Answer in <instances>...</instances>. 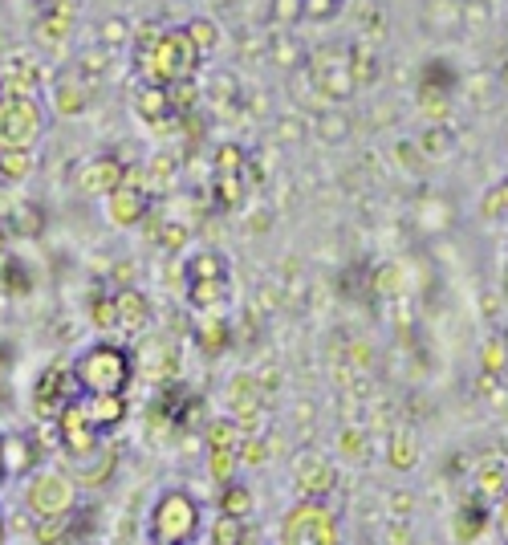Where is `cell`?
Segmentation results:
<instances>
[{"instance_id":"10","label":"cell","mask_w":508,"mask_h":545,"mask_svg":"<svg viewBox=\"0 0 508 545\" xmlns=\"http://www.w3.org/2000/svg\"><path fill=\"white\" fill-rule=\"evenodd\" d=\"M70 399H78V383H74L70 362H61V367H49L41 375V383L33 391V411H37V419H57Z\"/></svg>"},{"instance_id":"34","label":"cell","mask_w":508,"mask_h":545,"mask_svg":"<svg viewBox=\"0 0 508 545\" xmlns=\"http://www.w3.org/2000/svg\"><path fill=\"white\" fill-rule=\"evenodd\" d=\"M500 537H504V545H508V493H504V501H500Z\"/></svg>"},{"instance_id":"28","label":"cell","mask_w":508,"mask_h":545,"mask_svg":"<svg viewBox=\"0 0 508 545\" xmlns=\"http://www.w3.org/2000/svg\"><path fill=\"white\" fill-rule=\"evenodd\" d=\"M338 452H342L346 460H354V464H362V456H366V436H362L358 428H346V432L338 436Z\"/></svg>"},{"instance_id":"36","label":"cell","mask_w":508,"mask_h":545,"mask_svg":"<svg viewBox=\"0 0 508 545\" xmlns=\"http://www.w3.org/2000/svg\"><path fill=\"white\" fill-rule=\"evenodd\" d=\"M0 545H5V517H0Z\"/></svg>"},{"instance_id":"13","label":"cell","mask_w":508,"mask_h":545,"mask_svg":"<svg viewBox=\"0 0 508 545\" xmlns=\"http://www.w3.org/2000/svg\"><path fill=\"white\" fill-rule=\"evenodd\" d=\"M143 212H147V200H143V192L131 184V179H122V184L106 196V216H110L118 228L139 224V220H143Z\"/></svg>"},{"instance_id":"17","label":"cell","mask_w":508,"mask_h":545,"mask_svg":"<svg viewBox=\"0 0 508 545\" xmlns=\"http://www.w3.org/2000/svg\"><path fill=\"white\" fill-rule=\"evenodd\" d=\"M419 432L415 428H399L391 432V440H387V460H391V468H399V472H411L415 464H419Z\"/></svg>"},{"instance_id":"4","label":"cell","mask_w":508,"mask_h":545,"mask_svg":"<svg viewBox=\"0 0 508 545\" xmlns=\"http://www.w3.org/2000/svg\"><path fill=\"white\" fill-rule=\"evenodd\" d=\"M200 53L192 45V37L183 33H163V37H151L147 49H139V70L151 86H175V82H187V74L196 70Z\"/></svg>"},{"instance_id":"6","label":"cell","mask_w":508,"mask_h":545,"mask_svg":"<svg viewBox=\"0 0 508 545\" xmlns=\"http://www.w3.org/2000/svg\"><path fill=\"white\" fill-rule=\"evenodd\" d=\"M41 102L33 94H5L0 98V151H33L41 139Z\"/></svg>"},{"instance_id":"33","label":"cell","mask_w":508,"mask_h":545,"mask_svg":"<svg viewBox=\"0 0 508 545\" xmlns=\"http://www.w3.org/2000/svg\"><path fill=\"white\" fill-rule=\"evenodd\" d=\"M391 513H395V521H399V517L407 521V517L415 513V497H411V493H391Z\"/></svg>"},{"instance_id":"32","label":"cell","mask_w":508,"mask_h":545,"mask_svg":"<svg viewBox=\"0 0 508 545\" xmlns=\"http://www.w3.org/2000/svg\"><path fill=\"white\" fill-rule=\"evenodd\" d=\"M383 545H411V521H391Z\"/></svg>"},{"instance_id":"30","label":"cell","mask_w":508,"mask_h":545,"mask_svg":"<svg viewBox=\"0 0 508 545\" xmlns=\"http://www.w3.org/2000/svg\"><path fill=\"white\" fill-rule=\"evenodd\" d=\"M90 314H94V326H98L102 334H110V330H114V297H98Z\"/></svg>"},{"instance_id":"14","label":"cell","mask_w":508,"mask_h":545,"mask_svg":"<svg viewBox=\"0 0 508 545\" xmlns=\"http://www.w3.org/2000/svg\"><path fill=\"white\" fill-rule=\"evenodd\" d=\"M0 464H5V476H29L33 468H41V456L29 444V436L13 432V436H0Z\"/></svg>"},{"instance_id":"12","label":"cell","mask_w":508,"mask_h":545,"mask_svg":"<svg viewBox=\"0 0 508 545\" xmlns=\"http://www.w3.org/2000/svg\"><path fill=\"white\" fill-rule=\"evenodd\" d=\"M82 411L94 423V432L106 440L114 428H122V423H126L131 403H126V395H82Z\"/></svg>"},{"instance_id":"24","label":"cell","mask_w":508,"mask_h":545,"mask_svg":"<svg viewBox=\"0 0 508 545\" xmlns=\"http://www.w3.org/2000/svg\"><path fill=\"white\" fill-rule=\"evenodd\" d=\"M0 175L21 184V179L33 175V151H0Z\"/></svg>"},{"instance_id":"22","label":"cell","mask_w":508,"mask_h":545,"mask_svg":"<svg viewBox=\"0 0 508 545\" xmlns=\"http://www.w3.org/2000/svg\"><path fill=\"white\" fill-rule=\"evenodd\" d=\"M248 537V521H232V517H216L208 529V545H244Z\"/></svg>"},{"instance_id":"35","label":"cell","mask_w":508,"mask_h":545,"mask_svg":"<svg viewBox=\"0 0 508 545\" xmlns=\"http://www.w3.org/2000/svg\"><path fill=\"white\" fill-rule=\"evenodd\" d=\"M5 249H9V236H5V232H0V257H5Z\"/></svg>"},{"instance_id":"11","label":"cell","mask_w":508,"mask_h":545,"mask_svg":"<svg viewBox=\"0 0 508 545\" xmlns=\"http://www.w3.org/2000/svg\"><path fill=\"white\" fill-rule=\"evenodd\" d=\"M147 318H151V306L139 289H118L114 293V334L122 338H139L147 330Z\"/></svg>"},{"instance_id":"31","label":"cell","mask_w":508,"mask_h":545,"mask_svg":"<svg viewBox=\"0 0 508 545\" xmlns=\"http://www.w3.org/2000/svg\"><path fill=\"white\" fill-rule=\"evenodd\" d=\"M508 212V184L504 188H492L488 200H484V216H504Z\"/></svg>"},{"instance_id":"19","label":"cell","mask_w":508,"mask_h":545,"mask_svg":"<svg viewBox=\"0 0 508 545\" xmlns=\"http://www.w3.org/2000/svg\"><path fill=\"white\" fill-rule=\"evenodd\" d=\"M484 525H488V513H484V501L480 497H472V501H464L460 505V513H456V541H464V545H472L480 533H484Z\"/></svg>"},{"instance_id":"16","label":"cell","mask_w":508,"mask_h":545,"mask_svg":"<svg viewBox=\"0 0 508 545\" xmlns=\"http://www.w3.org/2000/svg\"><path fill=\"white\" fill-rule=\"evenodd\" d=\"M216 505H220V517H232V521H248L252 513H257V493H252L244 480H232V484H224V489H220Z\"/></svg>"},{"instance_id":"1","label":"cell","mask_w":508,"mask_h":545,"mask_svg":"<svg viewBox=\"0 0 508 545\" xmlns=\"http://www.w3.org/2000/svg\"><path fill=\"white\" fill-rule=\"evenodd\" d=\"M70 371H74V383H78L82 395H126L131 375H135V362L122 346L98 342L70 362Z\"/></svg>"},{"instance_id":"25","label":"cell","mask_w":508,"mask_h":545,"mask_svg":"<svg viewBox=\"0 0 508 545\" xmlns=\"http://www.w3.org/2000/svg\"><path fill=\"white\" fill-rule=\"evenodd\" d=\"M74 533V517H57V521H37V529H33V537L41 541V545H61Z\"/></svg>"},{"instance_id":"7","label":"cell","mask_w":508,"mask_h":545,"mask_svg":"<svg viewBox=\"0 0 508 545\" xmlns=\"http://www.w3.org/2000/svg\"><path fill=\"white\" fill-rule=\"evenodd\" d=\"M293 489L297 501H326L338 489V468L322 452H301L293 460Z\"/></svg>"},{"instance_id":"21","label":"cell","mask_w":508,"mask_h":545,"mask_svg":"<svg viewBox=\"0 0 508 545\" xmlns=\"http://www.w3.org/2000/svg\"><path fill=\"white\" fill-rule=\"evenodd\" d=\"M204 440H208V452H212V448L236 452V448H240V440H244V432L236 428V419H212L208 428H204Z\"/></svg>"},{"instance_id":"29","label":"cell","mask_w":508,"mask_h":545,"mask_svg":"<svg viewBox=\"0 0 508 545\" xmlns=\"http://www.w3.org/2000/svg\"><path fill=\"white\" fill-rule=\"evenodd\" d=\"M508 367V346L500 342V338H492L488 346H484V375H500Z\"/></svg>"},{"instance_id":"26","label":"cell","mask_w":508,"mask_h":545,"mask_svg":"<svg viewBox=\"0 0 508 545\" xmlns=\"http://www.w3.org/2000/svg\"><path fill=\"white\" fill-rule=\"evenodd\" d=\"M139 110H143L147 118H163V114H171L167 90H163V86H147V90H143V98H139Z\"/></svg>"},{"instance_id":"27","label":"cell","mask_w":508,"mask_h":545,"mask_svg":"<svg viewBox=\"0 0 508 545\" xmlns=\"http://www.w3.org/2000/svg\"><path fill=\"white\" fill-rule=\"evenodd\" d=\"M200 342H204V350H224V342H228V330H224V322L216 318V314H208L204 318V326H200Z\"/></svg>"},{"instance_id":"3","label":"cell","mask_w":508,"mask_h":545,"mask_svg":"<svg viewBox=\"0 0 508 545\" xmlns=\"http://www.w3.org/2000/svg\"><path fill=\"white\" fill-rule=\"evenodd\" d=\"M200 525H204V509L187 489H163L147 517V533L155 545H192Z\"/></svg>"},{"instance_id":"15","label":"cell","mask_w":508,"mask_h":545,"mask_svg":"<svg viewBox=\"0 0 508 545\" xmlns=\"http://www.w3.org/2000/svg\"><path fill=\"white\" fill-rule=\"evenodd\" d=\"M122 179H126V171H122L114 159H94V163L82 167L78 188H82L86 196H110V192L122 184Z\"/></svg>"},{"instance_id":"2","label":"cell","mask_w":508,"mask_h":545,"mask_svg":"<svg viewBox=\"0 0 508 545\" xmlns=\"http://www.w3.org/2000/svg\"><path fill=\"white\" fill-rule=\"evenodd\" d=\"M21 501L33 521H57V517H74L82 505V489L66 476L61 464H41L25 476Z\"/></svg>"},{"instance_id":"20","label":"cell","mask_w":508,"mask_h":545,"mask_svg":"<svg viewBox=\"0 0 508 545\" xmlns=\"http://www.w3.org/2000/svg\"><path fill=\"white\" fill-rule=\"evenodd\" d=\"M187 281H228V261L224 253L208 249V253H196L187 261Z\"/></svg>"},{"instance_id":"5","label":"cell","mask_w":508,"mask_h":545,"mask_svg":"<svg viewBox=\"0 0 508 545\" xmlns=\"http://www.w3.org/2000/svg\"><path fill=\"white\" fill-rule=\"evenodd\" d=\"M277 545H342L338 513L326 501H297L281 517Z\"/></svg>"},{"instance_id":"23","label":"cell","mask_w":508,"mask_h":545,"mask_svg":"<svg viewBox=\"0 0 508 545\" xmlns=\"http://www.w3.org/2000/svg\"><path fill=\"white\" fill-rule=\"evenodd\" d=\"M236 472H240L236 452H224V448H212V452H208V476L220 484V489L236 480Z\"/></svg>"},{"instance_id":"9","label":"cell","mask_w":508,"mask_h":545,"mask_svg":"<svg viewBox=\"0 0 508 545\" xmlns=\"http://www.w3.org/2000/svg\"><path fill=\"white\" fill-rule=\"evenodd\" d=\"M61 468H66V476L78 484V489H106L114 468H118V452H114V444L102 440L86 456H66V460H61Z\"/></svg>"},{"instance_id":"8","label":"cell","mask_w":508,"mask_h":545,"mask_svg":"<svg viewBox=\"0 0 508 545\" xmlns=\"http://www.w3.org/2000/svg\"><path fill=\"white\" fill-rule=\"evenodd\" d=\"M53 423H57V444H61V452H66V456H86V452H94L102 444V436L94 432V423L82 411V395L61 407V415Z\"/></svg>"},{"instance_id":"37","label":"cell","mask_w":508,"mask_h":545,"mask_svg":"<svg viewBox=\"0 0 508 545\" xmlns=\"http://www.w3.org/2000/svg\"><path fill=\"white\" fill-rule=\"evenodd\" d=\"M0 480H5V464H0Z\"/></svg>"},{"instance_id":"18","label":"cell","mask_w":508,"mask_h":545,"mask_svg":"<svg viewBox=\"0 0 508 545\" xmlns=\"http://www.w3.org/2000/svg\"><path fill=\"white\" fill-rule=\"evenodd\" d=\"M504 493H508V468L500 460H488L476 472V497L488 505V501H504Z\"/></svg>"}]
</instances>
